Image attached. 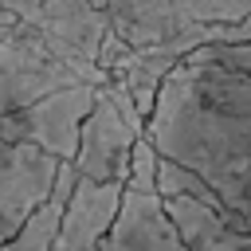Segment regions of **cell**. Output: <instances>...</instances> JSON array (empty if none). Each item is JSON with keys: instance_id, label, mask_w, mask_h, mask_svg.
Wrapping results in <instances>:
<instances>
[{"instance_id": "obj_4", "label": "cell", "mask_w": 251, "mask_h": 251, "mask_svg": "<svg viewBox=\"0 0 251 251\" xmlns=\"http://www.w3.org/2000/svg\"><path fill=\"white\" fill-rule=\"evenodd\" d=\"M251 16V0H110V24L129 47H149L188 24Z\"/></svg>"}, {"instance_id": "obj_11", "label": "cell", "mask_w": 251, "mask_h": 251, "mask_svg": "<svg viewBox=\"0 0 251 251\" xmlns=\"http://www.w3.org/2000/svg\"><path fill=\"white\" fill-rule=\"evenodd\" d=\"M126 188H137V192H157V149L149 141V133H141L133 141V157H129V180Z\"/></svg>"}, {"instance_id": "obj_9", "label": "cell", "mask_w": 251, "mask_h": 251, "mask_svg": "<svg viewBox=\"0 0 251 251\" xmlns=\"http://www.w3.org/2000/svg\"><path fill=\"white\" fill-rule=\"evenodd\" d=\"M188 251H251V231L227 212L208 208L192 196H161Z\"/></svg>"}, {"instance_id": "obj_8", "label": "cell", "mask_w": 251, "mask_h": 251, "mask_svg": "<svg viewBox=\"0 0 251 251\" xmlns=\"http://www.w3.org/2000/svg\"><path fill=\"white\" fill-rule=\"evenodd\" d=\"M63 55L78 59V63H98L102 39L110 35V12L94 8L90 0H43L35 8V16H27Z\"/></svg>"}, {"instance_id": "obj_10", "label": "cell", "mask_w": 251, "mask_h": 251, "mask_svg": "<svg viewBox=\"0 0 251 251\" xmlns=\"http://www.w3.org/2000/svg\"><path fill=\"white\" fill-rule=\"evenodd\" d=\"M75 184H78V169H75V161H63L51 196L35 208V216H31L12 239L0 243V251H51V247H55V235H59V224H63V212H67V200H71V192H75Z\"/></svg>"}, {"instance_id": "obj_5", "label": "cell", "mask_w": 251, "mask_h": 251, "mask_svg": "<svg viewBox=\"0 0 251 251\" xmlns=\"http://www.w3.org/2000/svg\"><path fill=\"white\" fill-rule=\"evenodd\" d=\"M59 165L63 161L51 157L47 149L0 133V243L12 239L51 196Z\"/></svg>"}, {"instance_id": "obj_3", "label": "cell", "mask_w": 251, "mask_h": 251, "mask_svg": "<svg viewBox=\"0 0 251 251\" xmlns=\"http://www.w3.org/2000/svg\"><path fill=\"white\" fill-rule=\"evenodd\" d=\"M94 98H98L94 82H78V86L55 90V94L24 106V110L0 114V133L12 137V141H31V145L47 149L59 161H75L78 129H82V118L90 114Z\"/></svg>"}, {"instance_id": "obj_14", "label": "cell", "mask_w": 251, "mask_h": 251, "mask_svg": "<svg viewBox=\"0 0 251 251\" xmlns=\"http://www.w3.org/2000/svg\"><path fill=\"white\" fill-rule=\"evenodd\" d=\"M94 8H102V12H110V0H90Z\"/></svg>"}, {"instance_id": "obj_2", "label": "cell", "mask_w": 251, "mask_h": 251, "mask_svg": "<svg viewBox=\"0 0 251 251\" xmlns=\"http://www.w3.org/2000/svg\"><path fill=\"white\" fill-rule=\"evenodd\" d=\"M78 82H110L106 67L78 63L63 55L31 20L16 16L0 27V114L24 110L55 90L78 86Z\"/></svg>"}, {"instance_id": "obj_12", "label": "cell", "mask_w": 251, "mask_h": 251, "mask_svg": "<svg viewBox=\"0 0 251 251\" xmlns=\"http://www.w3.org/2000/svg\"><path fill=\"white\" fill-rule=\"evenodd\" d=\"M192 63H216V67H227V71H239L251 78V43H212V47H200L188 55Z\"/></svg>"}, {"instance_id": "obj_7", "label": "cell", "mask_w": 251, "mask_h": 251, "mask_svg": "<svg viewBox=\"0 0 251 251\" xmlns=\"http://www.w3.org/2000/svg\"><path fill=\"white\" fill-rule=\"evenodd\" d=\"M98 251H188V247L157 192L126 188L122 208H118Z\"/></svg>"}, {"instance_id": "obj_13", "label": "cell", "mask_w": 251, "mask_h": 251, "mask_svg": "<svg viewBox=\"0 0 251 251\" xmlns=\"http://www.w3.org/2000/svg\"><path fill=\"white\" fill-rule=\"evenodd\" d=\"M39 4H43V0H0V8H4V12L24 16V20H27V16H35V8H39Z\"/></svg>"}, {"instance_id": "obj_6", "label": "cell", "mask_w": 251, "mask_h": 251, "mask_svg": "<svg viewBox=\"0 0 251 251\" xmlns=\"http://www.w3.org/2000/svg\"><path fill=\"white\" fill-rule=\"evenodd\" d=\"M141 133L129 129V122L122 118L118 102L110 98L106 82L98 86V98L90 106V114L82 118L78 129V153H75V169L86 180H129V157H133V141Z\"/></svg>"}, {"instance_id": "obj_1", "label": "cell", "mask_w": 251, "mask_h": 251, "mask_svg": "<svg viewBox=\"0 0 251 251\" xmlns=\"http://www.w3.org/2000/svg\"><path fill=\"white\" fill-rule=\"evenodd\" d=\"M149 141L200 173L251 231V78L216 63H176L157 90Z\"/></svg>"}]
</instances>
